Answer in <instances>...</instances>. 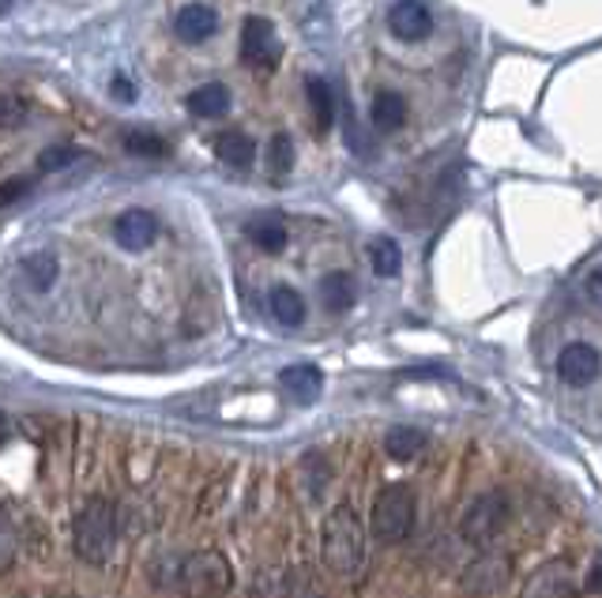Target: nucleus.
<instances>
[{"mask_svg": "<svg viewBox=\"0 0 602 598\" xmlns=\"http://www.w3.org/2000/svg\"><path fill=\"white\" fill-rule=\"evenodd\" d=\"M23 121H27V102L0 91V128H20Z\"/></svg>", "mask_w": 602, "mask_h": 598, "instance_id": "29", "label": "nucleus"}, {"mask_svg": "<svg viewBox=\"0 0 602 598\" xmlns=\"http://www.w3.org/2000/svg\"><path fill=\"white\" fill-rule=\"evenodd\" d=\"M31 189H34V177H12V181H4L0 185V211L20 203Z\"/></svg>", "mask_w": 602, "mask_h": 598, "instance_id": "30", "label": "nucleus"}, {"mask_svg": "<svg viewBox=\"0 0 602 598\" xmlns=\"http://www.w3.org/2000/svg\"><path fill=\"white\" fill-rule=\"evenodd\" d=\"M369 263H373V271H377L380 279H396L403 271L400 245H396L392 237H377V242L369 245Z\"/></svg>", "mask_w": 602, "mask_h": 598, "instance_id": "22", "label": "nucleus"}, {"mask_svg": "<svg viewBox=\"0 0 602 598\" xmlns=\"http://www.w3.org/2000/svg\"><path fill=\"white\" fill-rule=\"evenodd\" d=\"M15 550H20V531H15L12 512L0 504V572H4L15 561Z\"/></svg>", "mask_w": 602, "mask_h": 598, "instance_id": "26", "label": "nucleus"}, {"mask_svg": "<svg viewBox=\"0 0 602 598\" xmlns=\"http://www.w3.org/2000/svg\"><path fill=\"white\" fill-rule=\"evenodd\" d=\"M279 384H283L286 396L302 407L317 403L320 391H324V377H320L317 365H286V370L279 373Z\"/></svg>", "mask_w": 602, "mask_h": 598, "instance_id": "13", "label": "nucleus"}, {"mask_svg": "<svg viewBox=\"0 0 602 598\" xmlns=\"http://www.w3.org/2000/svg\"><path fill=\"white\" fill-rule=\"evenodd\" d=\"M354 297H358V286H354V279L346 271H328L320 279V305L328 313H346L354 305Z\"/></svg>", "mask_w": 602, "mask_h": 598, "instance_id": "16", "label": "nucleus"}, {"mask_svg": "<svg viewBox=\"0 0 602 598\" xmlns=\"http://www.w3.org/2000/svg\"><path fill=\"white\" fill-rule=\"evenodd\" d=\"M12 8H15V0H0V15L12 12Z\"/></svg>", "mask_w": 602, "mask_h": 598, "instance_id": "34", "label": "nucleus"}, {"mask_svg": "<svg viewBox=\"0 0 602 598\" xmlns=\"http://www.w3.org/2000/svg\"><path fill=\"white\" fill-rule=\"evenodd\" d=\"M283 57V46L275 38V27L264 15H249L241 27V61L249 68H260V72H271Z\"/></svg>", "mask_w": 602, "mask_h": 598, "instance_id": "7", "label": "nucleus"}, {"mask_svg": "<svg viewBox=\"0 0 602 598\" xmlns=\"http://www.w3.org/2000/svg\"><path fill=\"white\" fill-rule=\"evenodd\" d=\"M324 561L335 576H354L366 561V527L351 504H339L324 519Z\"/></svg>", "mask_w": 602, "mask_h": 598, "instance_id": "1", "label": "nucleus"}, {"mask_svg": "<svg viewBox=\"0 0 602 598\" xmlns=\"http://www.w3.org/2000/svg\"><path fill=\"white\" fill-rule=\"evenodd\" d=\"M249 237H252V245H257L260 253H283L286 249V226L279 219H271V215H264V219H252L249 222Z\"/></svg>", "mask_w": 602, "mask_h": 598, "instance_id": "21", "label": "nucleus"}, {"mask_svg": "<svg viewBox=\"0 0 602 598\" xmlns=\"http://www.w3.org/2000/svg\"><path fill=\"white\" fill-rule=\"evenodd\" d=\"M505 519H508V501L501 497V493H482V497H474L468 504V512H463L460 538L471 546H486L497 538V531L505 527Z\"/></svg>", "mask_w": 602, "mask_h": 598, "instance_id": "5", "label": "nucleus"}, {"mask_svg": "<svg viewBox=\"0 0 602 598\" xmlns=\"http://www.w3.org/2000/svg\"><path fill=\"white\" fill-rule=\"evenodd\" d=\"M215 155L234 169H249L252 159H257V143L245 132H219L215 136Z\"/></svg>", "mask_w": 602, "mask_h": 598, "instance_id": "18", "label": "nucleus"}, {"mask_svg": "<svg viewBox=\"0 0 602 598\" xmlns=\"http://www.w3.org/2000/svg\"><path fill=\"white\" fill-rule=\"evenodd\" d=\"M125 151L140 159H158V155H166V143H163V136H155V132H129L125 136Z\"/></svg>", "mask_w": 602, "mask_h": 598, "instance_id": "27", "label": "nucleus"}, {"mask_svg": "<svg viewBox=\"0 0 602 598\" xmlns=\"http://www.w3.org/2000/svg\"><path fill=\"white\" fill-rule=\"evenodd\" d=\"M177 579L189 598H223L234 587V568L219 550H200L185 561Z\"/></svg>", "mask_w": 602, "mask_h": 598, "instance_id": "4", "label": "nucleus"}, {"mask_svg": "<svg viewBox=\"0 0 602 598\" xmlns=\"http://www.w3.org/2000/svg\"><path fill=\"white\" fill-rule=\"evenodd\" d=\"M576 568L569 561H546L528 576L520 598H573L576 595Z\"/></svg>", "mask_w": 602, "mask_h": 598, "instance_id": "8", "label": "nucleus"}, {"mask_svg": "<svg viewBox=\"0 0 602 598\" xmlns=\"http://www.w3.org/2000/svg\"><path fill=\"white\" fill-rule=\"evenodd\" d=\"M583 297H588L595 309H602V263L599 268H591L588 279H583Z\"/></svg>", "mask_w": 602, "mask_h": 598, "instance_id": "31", "label": "nucleus"}, {"mask_svg": "<svg viewBox=\"0 0 602 598\" xmlns=\"http://www.w3.org/2000/svg\"><path fill=\"white\" fill-rule=\"evenodd\" d=\"M369 121L373 128H380V132H400L406 125V102L400 91H377V98H373V109H369Z\"/></svg>", "mask_w": 602, "mask_h": 598, "instance_id": "15", "label": "nucleus"}, {"mask_svg": "<svg viewBox=\"0 0 602 598\" xmlns=\"http://www.w3.org/2000/svg\"><path fill=\"white\" fill-rule=\"evenodd\" d=\"M189 109L197 117H223L231 109V87L226 83H203L189 95Z\"/></svg>", "mask_w": 602, "mask_h": 598, "instance_id": "19", "label": "nucleus"}, {"mask_svg": "<svg viewBox=\"0 0 602 598\" xmlns=\"http://www.w3.org/2000/svg\"><path fill=\"white\" fill-rule=\"evenodd\" d=\"M426 430H418V425H392V430L385 433V452L396 459V464H411V459H418L422 452H426Z\"/></svg>", "mask_w": 602, "mask_h": 598, "instance_id": "14", "label": "nucleus"}, {"mask_svg": "<svg viewBox=\"0 0 602 598\" xmlns=\"http://www.w3.org/2000/svg\"><path fill=\"white\" fill-rule=\"evenodd\" d=\"M508 579H512V558H508V553H497V550H482L479 558L463 568L460 591L474 595V598H486V595L505 591Z\"/></svg>", "mask_w": 602, "mask_h": 598, "instance_id": "6", "label": "nucleus"}, {"mask_svg": "<svg viewBox=\"0 0 602 598\" xmlns=\"http://www.w3.org/2000/svg\"><path fill=\"white\" fill-rule=\"evenodd\" d=\"M114 237H117V245H121V249L143 253V249H151V245H155L158 219L151 215V211H143V208H129V211H121V215H117Z\"/></svg>", "mask_w": 602, "mask_h": 598, "instance_id": "10", "label": "nucleus"}, {"mask_svg": "<svg viewBox=\"0 0 602 598\" xmlns=\"http://www.w3.org/2000/svg\"><path fill=\"white\" fill-rule=\"evenodd\" d=\"M23 271H27V279H31L34 290H49L57 283V271H61V263H57L49 253H38V256H27V260H23Z\"/></svg>", "mask_w": 602, "mask_h": 598, "instance_id": "23", "label": "nucleus"}, {"mask_svg": "<svg viewBox=\"0 0 602 598\" xmlns=\"http://www.w3.org/2000/svg\"><path fill=\"white\" fill-rule=\"evenodd\" d=\"M602 373V354L591 343H569L557 354V377L573 388H583Z\"/></svg>", "mask_w": 602, "mask_h": 598, "instance_id": "9", "label": "nucleus"}, {"mask_svg": "<svg viewBox=\"0 0 602 598\" xmlns=\"http://www.w3.org/2000/svg\"><path fill=\"white\" fill-rule=\"evenodd\" d=\"M114 98H121V102H132L135 98V87L125 75H114Z\"/></svg>", "mask_w": 602, "mask_h": 598, "instance_id": "32", "label": "nucleus"}, {"mask_svg": "<svg viewBox=\"0 0 602 598\" xmlns=\"http://www.w3.org/2000/svg\"><path fill=\"white\" fill-rule=\"evenodd\" d=\"M80 155H83V151L72 148V143H54V148L42 151L34 166H38V174H57V169H68V166H72V162L80 159Z\"/></svg>", "mask_w": 602, "mask_h": 598, "instance_id": "24", "label": "nucleus"}, {"mask_svg": "<svg viewBox=\"0 0 602 598\" xmlns=\"http://www.w3.org/2000/svg\"><path fill=\"white\" fill-rule=\"evenodd\" d=\"M588 591H595V595H602V561L595 568L588 572Z\"/></svg>", "mask_w": 602, "mask_h": 598, "instance_id": "33", "label": "nucleus"}, {"mask_svg": "<svg viewBox=\"0 0 602 598\" xmlns=\"http://www.w3.org/2000/svg\"><path fill=\"white\" fill-rule=\"evenodd\" d=\"M268 166L275 169V174H291V166H294V143H291V136H271V143H268Z\"/></svg>", "mask_w": 602, "mask_h": 598, "instance_id": "28", "label": "nucleus"}, {"mask_svg": "<svg viewBox=\"0 0 602 598\" xmlns=\"http://www.w3.org/2000/svg\"><path fill=\"white\" fill-rule=\"evenodd\" d=\"M305 98H309V109H312V121H317L320 132H328L335 121V95L332 87H328V80H317L312 75L309 83H305Z\"/></svg>", "mask_w": 602, "mask_h": 598, "instance_id": "20", "label": "nucleus"}, {"mask_svg": "<svg viewBox=\"0 0 602 598\" xmlns=\"http://www.w3.org/2000/svg\"><path fill=\"white\" fill-rule=\"evenodd\" d=\"M414 527V490L406 482H392L373 501V535L377 542H403Z\"/></svg>", "mask_w": 602, "mask_h": 598, "instance_id": "3", "label": "nucleus"}, {"mask_svg": "<svg viewBox=\"0 0 602 598\" xmlns=\"http://www.w3.org/2000/svg\"><path fill=\"white\" fill-rule=\"evenodd\" d=\"M268 309L283 328H298V324L305 320V297L294 286H271Z\"/></svg>", "mask_w": 602, "mask_h": 598, "instance_id": "17", "label": "nucleus"}, {"mask_svg": "<svg viewBox=\"0 0 602 598\" xmlns=\"http://www.w3.org/2000/svg\"><path fill=\"white\" fill-rule=\"evenodd\" d=\"M302 478H305V485H309L312 497H320V493L328 490V478H332V471H328V459L320 456V452H309V456L302 459Z\"/></svg>", "mask_w": 602, "mask_h": 598, "instance_id": "25", "label": "nucleus"}, {"mask_svg": "<svg viewBox=\"0 0 602 598\" xmlns=\"http://www.w3.org/2000/svg\"><path fill=\"white\" fill-rule=\"evenodd\" d=\"M117 546V508L114 501L95 497L87 501L72 519V550L87 565H106Z\"/></svg>", "mask_w": 602, "mask_h": 598, "instance_id": "2", "label": "nucleus"}, {"mask_svg": "<svg viewBox=\"0 0 602 598\" xmlns=\"http://www.w3.org/2000/svg\"><path fill=\"white\" fill-rule=\"evenodd\" d=\"M174 31H177V38H181V42H189V46H200V42H208L211 34L219 31L215 8L185 4L181 12H177V20H174Z\"/></svg>", "mask_w": 602, "mask_h": 598, "instance_id": "12", "label": "nucleus"}, {"mask_svg": "<svg viewBox=\"0 0 602 598\" xmlns=\"http://www.w3.org/2000/svg\"><path fill=\"white\" fill-rule=\"evenodd\" d=\"M388 27L403 42H426L434 34V15L418 0H396L392 12H388Z\"/></svg>", "mask_w": 602, "mask_h": 598, "instance_id": "11", "label": "nucleus"}]
</instances>
